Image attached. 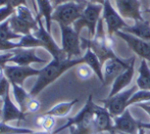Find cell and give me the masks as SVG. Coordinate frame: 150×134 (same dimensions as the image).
Listing matches in <instances>:
<instances>
[{"label": "cell", "mask_w": 150, "mask_h": 134, "mask_svg": "<svg viewBox=\"0 0 150 134\" xmlns=\"http://www.w3.org/2000/svg\"><path fill=\"white\" fill-rule=\"evenodd\" d=\"M81 63H84L82 57L74 59L52 58L51 61H49L43 69L40 70V74L38 75L36 83L31 88L30 94L33 97L38 96L46 87L57 80L65 72Z\"/></svg>", "instance_id": "6da1fadb"}, {"label": "cell", "mask_w": 150, "mask_h": 134, "mask_svg": "<svg viewBox=\"0 0 150 134\" xmlns=\"http://www.w3.org/2000/svg\"><path fill=\"white\" fill-rule=\"evenodd\" d=\"M94 101L93 95L90 94L86 101L84 108L73 118H69L64 125L52 132V134H57L64 129H71V134H93L94 126H93V116H94Z\"/></svg>", "instance_id": "7a4b0ae2"}, {"label": "cell", "mask_w": 150, "mask_h": 134, "mask_svg": "<svg viewBox=\"0 0 150 134\" xmlns=\"http://www.w3.org/2000/svg\"><path fill=\"white\" fill-rule=\"evenodd\" d=\"M9 24L11 30L21 36L29 35L38 30V19L27 5H21L16 8L14 14L10 16Z\"/></svg>", "instance_id": "3957f363"}, {"label": "cell", "mask_w": 150, "mask_h": 134, "mask_svg": "<svg viewBox=\"0 0 150 134\" xmlns=\"http://www.w3.org/2000/svg\"><path fill=\"white\" fill-rule=\"evenodd\" d=\"M86 3L69 1L61 3L54 7L52 14V21L57 23L59 26H73L80 18L84 11Z\"/></svg>", "instance_id": "277c9868"}, {"label": "cell", "mask_w": 150, "mask_h": 134, "mask_svg": "<svg viewBox=\"0 0 150 134\" xmlns=\"http://www.w3.org/2000/svg\"><path fill=\"white\" fill-rule=\"evenodd\" d=\"M102 4H95L87 2L81 18L73 25L74 29L80 34L83 28H87L89 32V39H92L96 34V29L100 19L102 18Z\"/></svg>", "instance_id": "5b68a950"}, {"label": "cell", "mask_w": 150, "mask_h": 134, "mask_svg": "<svg viewBox=\"0 0 150 134\" xmlns=\"http://www.w3.org/2000/svg\"><path fill=\"white\" fill-rule=\"evenodd\" d=\"M61 32V50L67 59L82 57V42L80 34L73 26H59Z\"/></svg>", "instance_id": "8992f818"}, {"label": "cell", "mask_w": 150, "mask_h": 134, "mask_svg": "<svg viewBox=\"0 0 150 134\" xmlns=\"http://www.w3.org/2000/svg\"><path fill=\"white\" fill-rule=\"evenodd\" d=\"M137 89L138 87L137 85H135L131 88L120 91V93L113 95V96L107 97L106 99H102L100 101V103H103V107L108 110L112 118H115V117L122 115L129 108V101L131 99L132 95L137 91Z\"/></svg>", "instance_id": "52a82bcc"}, {"label": "cell", "mask_w": 150, "mask_h": 134, "mask_svg": "<svg viewBox=\"0 0 150 134\" xmlns=\"http://www.w3.org/2000/svg\"><path fill=\"white\" fill-rule=\"evenodd\" d=\"M102 19L107 27V35L113 37L115 34L117 32L122 31L125 28L129 27V25L126 23L125 19L122 18V16L117 12V8L112 4L111 0H105L103 4L102 10Z\"/></svg>", "instance_id": "ba28073f"}, {"label": "cell", "mask_w": 150, "mask_h": 134, "mask_svg": "<svg viewBox=\"0 0 150 134\" xmlns=\"http://www.w3.org/2000/svg\"><path fill=\"white\" fill-rule=\"evenodd\" d=\"M134 59H136V56L130 57V58L122 59L120 58L119 56L112 57L109 58L103 63V78H104V82L103 85H109L115 81V78L117 76H120L122 72H125L134 61Z\"/></svg>", "instance_id": "9c48e42d"}, {"label": "cell", "mask_w": 150, "mask_h": 134, "mask_svg": "<svg viewBox=\"0 0 150 134\" xmlns=\"http://www.w3.org/2000/svg\"><path fill=\"white\" fill-rule=\"evenodd\" d=\"M38 19V30L34 32V35L43 43V46L50 54L52 55V58H67L63 51L61 50V47L56 44L54 39L52 38L51 33L47 31L42 23V18L40 16H37Z\"/></svg>", "instance_id": "30bf717a"}, {"label": "cell", "mask_w": 150, "mask_h": 134, "mask_svg": "<svg viewBox=\"0 0 150 134\" xmlns=\"http://www.w3.org/2000/svg\"><path fill=\"white\" fill-rule=\"evenodd\" d=\"M40 74V70H36L32 67L7 65L4 68V75L11 84L24 86V83L28 78L35 77Z\"/></svg>", "instance_id": "8fae6325"}, {"label": "cell", "mask_w": 150, "mask_h": 134, "mask_svg": "<svg viewBox=\"0 0 150 134\" xmlns=\"http://www.w3.org/2000/svg\"><path fill=\"white\" fill-rule=\"evenodd\" d=\"M115 35L122 39L128 46L130 47L131 50L134 51V53L138 55L140 58L145 59V61L150 63V42L145 41L143 39L136 37L132 34L126 33L124 31L117 32Z\"/></svg>", "instance_id": "7c38bea8"}, {"label": "cell", "mask_w": 150, "mask_h": 134, "mask_svg": "<svg viewBox=\"0 0 150 134\" xmlns=\"http://www.w3.org/2000/svg\"><path fill=\"white\" fill-rule=\"evenodd\" d=\"M113 2L122 19H129L134 22L145 21L142 16L140 0H113Z\"/></svg>", "instance_id": "4fadbf2b"}, {"label": "cell", "mask_w": 150, "mask_h": 134, "mask_svg": "<svg viewBox=\"0 0 150 134\" xmlns=\"http://www.w3.org/2000/svg\"><path fill=\"white\" fill-rule=\"evenodd\" d=\"M140 123L127 108L122 115L113 118V130L120 134H136L140 129Z\"/></svg>", "instance_id": "5bb4252c"}, {"label": "cell", "mask_w": 150, "mask_h": 134, "mask_svg": "<svg viewBox=\"0 0 150 134\" xmlns=\"http://www.w3.org/2000/svg\"><path fill=\"white\" fill-rule=\"evenodd\" d=\"M93 126L95 133L110 132L115 133L113 130V118L104 107L95 105L94 116H93Z\"/></svg>", "instance_id": "9a60e30c"}, {"label": "cell", "mask_w": 150, "mask_h": 134, "mask_svg": "<svg viewBox=\"0 0 150 134\" xmlns=\"http://www.w3.org/2000/svg\"><path fill=\"white\" fill-rule=\"evenodd\" d=\"M13 55L9 63L16 66L31 67L32 63H48L45 59L39 57L36 54V48H18L12 50Z\"/></svg>", "instance_id": "2e32d148"}, {"label": "cell", "mask_w": 150, "mask_h": 134, "mask_svg": "<svg viewBox=\"0 0 150 134\" xmlns=\"http://www.w3.org/2000/svg\"><path fill=\"white\" fill-rule=\"evenodd\" d=\"M1 110V121L4 123H8L10 121H22L27 117V115L21 110L18 105L12 101L11 97H10V91L2 98Z\"/></svg>", "instance_id": "e0dca14e"}, {"label": "cell", "mask_w": 150, "mask_h": 134, "mask_svg": "<svg viewBox=\"0 0 150 134\" xmlns=\"http://www.w3.org/2000/svg\"><path fill=\"white\" fill-rule=\"evenodd\" d=\"M135 63H136V59H134L132 65L126 71L122 72L120 76H117L115 78V81L112 82V84H111V90L109 92L108 97L113 96V95L120 93V91L125 90L132 83V80L135 75Z\"/></svg>", "instance_id": "ac0fdd59"}, {"label": "cell", "mask_w": 150, "mask_h": 134, "mask_svg": "<svg viewBox=\"0 0 150 134\" xmlns=\"http://www.w3.org/2000/svg\"><path fill=\"white\" fill-rule=\"evenodd\" d=\"M84 63L88 65L92 69V71L94 72V74L97 76V78L99 79L101 83L103 84L104 82V78H103V70H102V63H101L99 57L95 54V52L93 51L91 48H87L85 51V53L82 56Z\"/></svg>", "instance_id": "d6986e66"}, {"label": "cell", "mask_w": 150, "mask_h": 134, "mask_svg": "<svg viewBox=\"0 0 150 134\" xmlns=\"http://www.w3.org/2000/svg\"><path fill=\"white\" fill-rule=\"evenodd\" d=\"M38 6V16L44 19L46 25V29L51 33V23L52 14L54 11V6L51 0H36Z\"/></svg>", "instance_id": "ffe728a7"}, {"label": "cell", "mask_w": 150, "mask_h": 134, "mask_svg": "<svg viewBox=\"0 0 150 134\" xmlns=\"http://www.w3.org/2000/svg\"><path fill=\"white\" fill-rule=\"evenodd\" d=\"M11 92L18 107L21 108V110L24 114L28 115L27 114V105L33 97L30 94V92H27L24 87L16 84H11Z\"/></svg>", "instance_id": "44dd1931"}, {"label": "cell", "mask_w": 150, "mask_h": 134, "mask_svg": "<svg viewBox=\"0 0 150 134\" xmlns=\"http://www.w3.org/2000/svg\"><path fill=\"white\" fill-rule=\"evenodd\" d=\"M122 31L126 32V33L132 34V35L145 40V41L150 42V25L146 21L135 22L134 25L125 28Z\"/></svg>", "instance_id": "7402d4cb"}, {"label": "cell", "mask_w": 150, "mask_h": 134, "mask_svg": "<svg viewBox=\"0 0 150 134\" xmlns=\"http://www.w3.org/2000/svg\"><path fill=\"white\" fill-rule=\"evenodd\" d=\"M136 85L139 90L150 91V68L148 61L142 59L138 69V77L136 79Z\"/></svg>", "instance_id": "603a6c76"}, {"label": "cell", "mask_w": 150, "mask_h": 134, "mask_svg": "<svg viewBox=\"0 0 150 134\" xmlns=\"http://www.w3.org/2000/svg\"><path fill=\"white\" fill-rule=\"evenodd\" d=\"M78 101H79L78 99H73V101H71L59 103H57V105H53L51 108H49L45 114L54 117V118H63V117H67V115L71 113L74 105H75Z\"/></svg>", "instance_id": "cb8c5ba5"}, {"label": "cell", "mask_w": 150, "mask_h": 134, "mask_svg": "<svg viewBox=\"0 0 150 134\" xmlns=\"http://www.w3.org/2000/svg\"><path fill=\"white\" fill-rule=\"evenodd\" d=\"M22 36L16 34L10 28L9 19L4 23L0 24V44L7 41H18Z\"/></svg>", "instance_id": "d4e9b609"}, {"label": "cell", "mask_w": 150, "mask_h": 134, "mask_svg": "<svg viewBox=\"0 0 150 134\" xmlns=\"http://www.w3.org/2000/svg\"><path fill=\"white\" fill-rule=\"evenodd\" d=\"M36 123H37V126L41 129V131L52 133L55 126V118L44 113L36 118Z\"/></svg>", "instance_id": "484cf974"}, {"label": "cell", "mask_w": 150, "mask_h": 134, "mask_svg": "<svg viewBox=\"0 0 150 134\" xmlns=\"http://www.w3.org/2000/svg\"><path fill=\"white\" fill-rule=\"evenodd\" d=\"M18 48H37L43 47V43L34 35L33 33L29 35H24L21 37L20 40H18Z\"/></svg>", "instance_id": "4316f807"}, {"label": "cell", "mask_w": 150, "mask_h": 134, "mask_svg": "<svg viewBox=\"0 0 150 134\" xmlns=\"http://www.w3.org/2000/svg\"><path fill=\"white\" fill-rule=\"evenodd\" d=\"M35 130L24 127H13L7 125V123L0 122V134H32Z\"/></svg>", "instance_id": "83f0119b"}, {"label": "cell", "mask_w": 150, "mask_h": 134, "mask_svg": "<svg viewBox=\"0 0 150 134\" xmlns=\"http://www.w3.org/2000/svg\"><path fill=\"white\" fill-rule=\"evenodd\" d=\"M76 74H77V76L81 80L86 81V80H89L90 78L92 77L94 72L92 71V69H91L88 65H86V63H81V65L76 67Z\"/></svg>", "instance_id": "f1b7e54d"}, {"label": "cell", "mask_w": 150, "mask_h": 134, "mask_svg": "<svg viewBox=\"0 0 150 134\" xmlns=\"http://www.w3.org/2000/svg\"><path fill=\"white\" fill-rule=\"evenodd\" d=\"M11 89V83L5 77V75L0 78V99H2Z\"/></svg>", "instance_id": "f546056e"}, {"label": "cell", "mask_w": 150, "mask_h": 134, "mask_svg": "<svg viewBox=\"0 0 150 134\" xmlns=\"http://www.w3.org/2000/svg\"><path fill=\"white\" fill-rule=\"evenodd\" d=\"M14 8H12L11 6H1L0 7V24L4 23L5 21H7L8 19H10V16L14 14Z\"/></svg>", "instance_id": "4dcf8cb0"}, {"label": "cell", "mask_w": 150, "mask_h": 134, "mask_svg": "<svg viewBox=\"0 0 150 134\" xmlns=\"http://www.w3.org/2000/svg\"><path fill=\"white\" fill-rule=\"evenodd\" d=\"M5 5L11 6L16 9L21 5H27V0H0V7Z\"/></svg>", "instance_id": "1f68e13d"}, {"label": "cell", "mask_w": 150, "mask_h": 134, "mask_svg": "<svg viewBox=\"0 0 150 134\" xmlns=\"http://www.w3.org/2000/svg\"><path fill=\"white\" fill-rule=\"evenodd\" d=\"M41 108V103L36 99V97H32V99L29 101L28 105H27V114L29 113H37Z\"/></svg>", "instance_id": "d6a6232c"}, {"label": "cell", "mask_w": 150, "mask_h": 134, "mask_svg": "<svg viewBox=\"0 0 150 134\" xmlns=\"http://www.w3.org/2000/svg\"><path fill=\"white\" fill-rule=\"evenodd\" d=\"M13 55L12 51H7L4 53H0V69H4L7 66V63H9L10 58Z\"/></svg>", "instance_id": "836d02e7"}, {"label": "cell", "mask_w": 150, "mask_h": 134, "mask_svg": "<svg viewBox=\"0 0 150 134\" xmlns=\"http://www.w3.org/2000/svg\"><path fill=\"white\" fill-rule=\"evenodd\" d=\"M52 4H53L54 7H56L57 5H59L61 3H65V2H69V1H76V2H81V3H86L85 0H51Z\"/></svg>", "instance_id": "e575fe53"}, {"label": "cell", "mask_w": 150, "mask_h": 134, "mask_svg": "<svg viewBox=\"0 0 150 134\" xmlns=\"http://www.w3.org/2000/svg\"><path fill=\"white\" fill-rule=\"evenodd\" d=\"M138 108H142L143 110H145V113H147V114L150 116V105H146V103H138V105H136Z\"/></svg>", "instance_id": "d590c367"}, {"label": "cell", "mask_w": 150, "mask_h": 134, "mask_svg": "<svg viewBox=\"0 0 150 134\" xmlns=\"http://www.w3.org/2000/svg\"><path fill=\"white\" fill-rule=\"evenodd\" d=\"M140 128H143V129H148V130H150V122L149 123H143L141 122L140 123Z\"/></svg>", "instance_id": "8d00e7d4"}, {"label": "cell", "mask_w": 150, "mask_h": 134, "mask_svg": "<svg viewBox=\"0 0 150 134\" xmlns=\"http://www.w3.org/2000/svg\"><path fill=\"white\" fill-rule=\"evenodd\" d=\"M105 0H90L91 3H95V4H104Z\"/></svg>", "instance_id": "74e56055"}, {"label": "cell", "mask_w": 150, "mask_h": 134, "mask_svg": "<svg viewBox=\"0 0 150 134\" xmlns=\"http://www.w3.org/2000/svg\"><path fill=\"white\" fill-rule=\"evenodd\" d=\"M32 134H52V133H48V132H44V131H35Z\"/></svg>", "instance_id": "f35d334b"}, {"label": "cell", "mask_w": 150, "mask_h": 134, "mask_svg": "<svg viewBox=\"0 0 150 134\" xmlns=\"http://www.w3.org/2000/svg\"><path fill=\"white\" fill-rule=\"evenodd\" d=\"M122 134H124V133H122ZM136 134H145V129L140 128V129H139V131H138V133H136Z\"/></svg>", "instance_id": "ab89813d"}, {"label": "cell", "mask_w": 150, "mask_h": 134, "mask_svg": "<svg viewBox=\"0 0 150 134\" xmlns=\"http://www.w3.org/2000/svg\"><path fill=\"white\" fill-rule=\"evenodd\" d=\"M1 115H2V110H0V117H1Z\"/></svg>", "instance_id": "60d3db41"}, {"label": "cell", "mask_w": 150, "mask_h": 134, "mask_svg": "<svg viewBox=\"0 0 150 134\" xmlns=\"http://www.w3.org/2000/svg\"><path fill=\"white\" fill-rule=\"evenodd\" d=\"M147 12H149V14H150V8H149V9H148V10H147Z\"/></svg>", "instance_id": "b9f144b4"}, {"label": "cell", "mask_w": 150, "mask_h": 134, "mask_svg": "<svg viewBox=\"0 0 150 134\" xmlns=\"http://www.w3.org/2000/svg\"><path fill=\"white\" fill-rule=\"evenodd\" d=\"M0 103H2V99H0Z\"/></svg>", "instance_id": "7bdbcfd3"}]
</instances>
